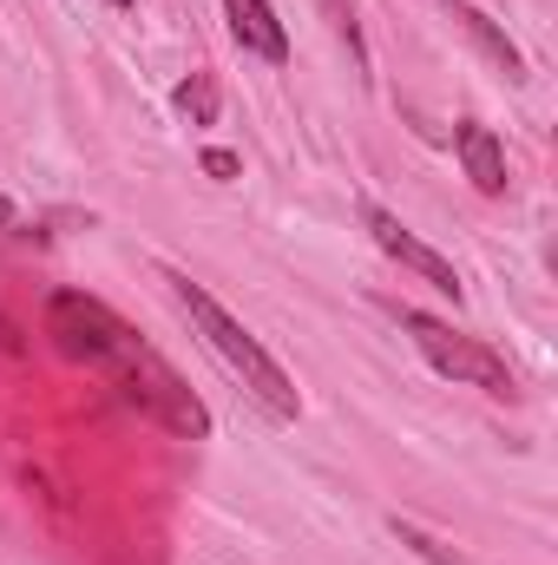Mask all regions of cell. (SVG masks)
<instances>
[{"label": "cell", "mask_w": 558, "mask_h": 565, "mask_svg": "<svg viewBox=\"0 0 558 565\" xmlns=\"http://www.w3.org/2000/svg\"><path fill=\"white\" fill-rule=\"evenodd\" d=\"M447 13H453V26H460V33H466V40L506 73V79H526V60H519V46L506 40V26H493V13H480L473 0H447Z\"/></svg>", "instance_id": "cell-7"}, {"label": "cell", "mask_w": 558, "mask_h": 565, "mask_svg": "<svg viewBox=\"0 0 558 565\" xmlns=\"http://www.w3.org/2000/svg\"><path fill=\"white\" fill-rule=\"evenodd\" d=\"M401 322H408L415 349L440 369V375H453V382H466V388H486V395H500V402L519 388V382H513V369H506V355H500V349H486L480 335H460L453 322L420 316V309H401Z\"/></svg>", "instance_id": "cell-3"}, {"label": "cell", "mask_w": 558, "mask_h": 565, "mask_svg": "<svg viewBox=\"0 0 558 565\" xmlns=\"http://www.w3.org/2000/svg\"><path fill=\"white\" fill-rule=\"evenodd\" d=\"M368 231H375V244H382V250H388V257H395L401 270L427 277L433 289H440V296H453V302H460V270H453V264H447V257H440L433 244H420V237L408 231V224H401V217H395V211L368 204Z\"/></svg>", "instance_id": "cell-4"}, {"label": "cell", "mask_w": 558, "mask_h": 565, "mask_svg": "<svg viewBox=\"0 0 558 565\" xmlns=\"http://www.w3.org/2000/svg\"><path fill=\"white\" fill-rule=\"evenodd\" d=\"M171 289H178V302H184L191 329L204 335V349H211V355H224V369H230V375H237V382H244V388L277 415V422H296V408H302V402H296V382L277 369V355H270V349H264V342H257V335H250V329H244V322L211 296V289H204V282L171 277Z\"/></svg>", "instance_id": "cell-2"}, {"label": "cell", "mask_w": 558, "mask_h": 565, "mask_svg": "<svg viewBox=\"0 0 558 565\" xmlns=\"http://www.w3.org/2000/svg\"><path fill=\"white\" fill-rule=\"evenodd\" d=\"M0 349H13V322L7 316H0Z\"/></svg>", "instance_id": "cell-11"}, {"label": "cell", "mask_w": 558, "mask_h": 565, "mask_svg": "<svg viewBox=\"0 0 558 565\" xmlns=\"http://www.w3.org/2000/svg\"><path fill=\"white\" fill-rule=\"evenodd\" d=\"M112 7H132V0H112Z\"/></svg>", "instance_id": "cell-13"}, {"label": "cell", "mask_w": 558, "mask_h": 565, "mask_svg": "<svg viewBox=\"0 0 558 565\" xmlns=\"http://www.w3.org/2000/svg\"><path fill=\"white\" fill-rule=\"evenodd\" d=\"M395 533H401V540L415 546L420 559H433V565H466V559H460V553H447L440 540H427V533H420V526H408V520H395Z\"/></svg>", "instance_id": "cell-9"}, {"label": "cell", "mask_w": 558, "mask_h": 565, "mask_svg": "<svg viewBox=\"0 0 558 565\" xmlns=\"http://www.w3.org/2000/svg\"><path fill=\"white\" fill-rule=\"evenodd\" d=\"M224 13H230V33H237L244 53H257V60H270V66L289 60V33H282V20H277L270 0H224Z\"/></svg>", "instance_id": "cell-5"}, {"label": "cell", "mask_w": 558, "mask_h": 565, "mask_svg": "<svg viewBox=\"0 0 558 565\" xmlns=\"http://www.w3.org/2000/svg\"><path fill=\"white\" fill-rule=\"evenodd\" d=\"M197 164H204L211 178H237V171H244V158H237V151H224V145H211V151H204Z\"/></svg>", "instance_id": "cell-10"}, {"label": "cell", "mask_w": 558, "mask_h": 565, "mask_svg": "<svg viewBox=\"0 0 558 565\" xmlns=\"http://www.w3.org/2000/svg\"><path fill=\"white\" fill-rule=\"evenodd\" d=\"M171 99H178V113H184L191 126H211V119H217V79H211V73H191Z\"/></svg>", "instance_id": "cell-8"}, {"label": "cell", "mask_w": 558, "mask_h": 565, "mask_svg": "<svg viewBox=\"0 0 558 565\" xmlns=\"http://www.w3.org/2000/svg\"><path fill=\"white\" fill-rule=\"evenodd\" d=\"M46 335H53L73 362L99 369L139 415L164 422L171 434H191V440L211 434V415H204V402L184 388V375L144 342L126 316H112L99 296H86V289H53V296H46Z\"/></svg>", "instance_id": "cell-1"}, {"label": "cell", "mask_w": 558, "mask_h": 565, "mask_svg": "<svg viewBox=\"0 0 558 565\" xmlns=\"http://www.w3.org/2000/svg\"><path fill=\"white\" fill-rule=\"evenodd\" d=\"M7 217H13V204H7V198H0V224H7Z\"/></svg>", "instance_id": "cell-12"}, {"label": "cell", "mask_w": 558, "mask_h": 565, "mask_svg": "<svg viewBox=\"0 0 558 565\" xmlns=\"http://www.w3.org/2000/svg\"><path fill=\"white\" fill-rule=\"evenodd\" d=\"M460 164H466V178H473V191H486V198H506V145L493 139L486 126H473V119H460Z\"/></svg>", "instance_id": "cell-6"}]
</instances>
